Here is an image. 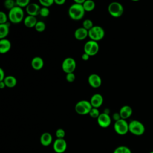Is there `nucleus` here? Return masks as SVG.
I'll use <instances>...</instances> for the list:
<instances>
[{
	"instance_id": "obj_8",
	"label": "nucleus",
	"mask_w": 153,
	"mask_h": 153,
	"mask_svg": "<svg viewBox=\"0 0 153 153\" xmlns=\"http://www.w3.org/2000/svg\"><path fill=\"white\" fill-rule=\"evenodd\" d=\"M99 50V45L97 41L89 40L84 45V51L90 56H95Z\"/></svg>"
},
{
	"instance_id": "obj_10",
	"label": "nucleus",
	"mask_w": 153,
	"mask_h": 153,
	"mask_svg": "<svg viewBox=\"0 0 153 153\" xmlns=\"http://www.w3.org/2000/svg\"><path fill=\"white\" fill-rule=\"evenodd\" d=\"M53 148L56 153H63L67 149V142L65 139H56L53 142Z\"/></svg>"
},
{
	"instance_id": "obj_38",
	"label": "nucleus",
	"mask_w": 153,
	"mask_h": 153,
	"mask_svg": "<svg viewBox=\"0 0 153 153\" xmlns=\"http://www.w3.org/2000/svg\"><path fill=\"white\" fill-rule=\"evenodd\" d=\"M65 0H54V3L59 5H62L65 3Z\"/></svg>"
},
{
	"instance_id": "obj_11",
	"label": "nucleus",
	"mask_w": 153,
	"mask_h": 153,
	"mask_svg": "<svg viewBox=\"0 0 153 153\" xmlns=\"http://www.w3.org/2000/svg\"><path fill=\"white\" fill-rule=\"evenodd\" d=\"M98 125L102 128H107L111 124V118L109 115L105 113H101L97 118Z\"/></svg>"
},
{
	"instance_id": "obj_26",
	"label": "nucleus",
	"mask_w": 153,
	"mask_h": 153,
	"mask_svg": "<svg viewBox=\"0 0 153 153\" xmlns=\"http://www.w3.org/2000/svg\"><path fill=\"white\" fill-rule=\"evenodd\" d=\"M93 22L90 19H85L82 22V27L87 29V30H89L90 29H91L93 27Z\"/></svg>"
},
{
	"instance_id": "obj_29",
	"label": "nucleus",
	"mask_w": 153,
	"mask_h": 153,
	"mask_svg": "<svg viewBox=\"0 0 153 153\" xmlns=\"http://www.w3.org/2000/svg\"><path fill=\"white\" fill-rule=\"evenodd\" d=\"M39 2L41 5L43 6V7L48 8L54 3V0H39Z\"/></svg>"
},
{
	"instance_id": "obj_2",
	"label": "nucleus",
	"mask_w": 153,
	"mask_h": 153,
	"mask_svg": "<svg viewBox=\"0 0 153 153\" xmlns=\"http://www.w3.org/2000/svg\"><path fill=\"white\" fill-rule=\"evenodd\" d=\"M10 21L13 23H19L24 19L23 10L17 6H15L10 10L8 15Z\"/></svg>"
},
{
	"instance_id": "obj_37",
	"label": "nucleus",
	"mask_w": 153,
	"mask_h": 153,
	"mask_svg": "<svg viewBox=\"0 0 153 153\" xmlns=\"http://www.w3.org/2000/svg\"><path fill=\"white\" fill-rule=\"evenodd\" d=\"M81 58H82V59L83 60L87 61V60H88L89 59L90 56H89L88 54H87V53H84L82 54V56H81Z\"/></svg>"
},
{
	"instance_id": "obj_40",
	"label": "nucleus",
	"mask_w": 153,
	"mask_h": 153,
	"mask_svg": "<svg viewBox=\"0 0 153 153\" xmlns=\"http://www.w3.org/2000/svg\"><path fill=\"white\" fill-rule=\"evenodd\" d=\"M5 87H6V85H5V82H4V81H1V82H0V88H1V89H3V88H4Z\"/></svg>"
},
{
	"instance_id": "obj_33",
	"label": "nucleus",
	"mask_w": 153,
	"mask_h": 153,
	"mask_svg": "<svg viewBox=\"0 0 153 153\" xmlns=\"http://www.w3.org/2000/svg\"><path fill=\"white\" fill-rule=\"evenodd\" d=\"M8 17L6 15V14L3 12V11H1L0 12V25L1 24H5L6 23H7V20H8Z\"/></svg>"
},
{
	"instance_id": "obj_7",
	"label": "nucleus",
	"mask_w": 153,
	"mask_h": 153,
	"mask_svg": "<svg viewBox=\"0 0 153 153\" xmlns=\"http://www.w3.org/2000/svg\"><path fill=\"white\" fill-rule=\"evenodd\" d=\"M114 129L115 131L119 135H125L128 130V123L126 120L120 119L115 122L114 124Z\"/></svg>"
},
{
	"instance_id": "obj_24",
	"label": "nucleus",
	"mask_w": 153,
	"mask_h": 153,
	"mask_svg": "<svg viewBox=\"0 0 153 153\" xmlns=\"http://www.w3.org/2000/svg\"><path fill=\"white\" fill-rule=\"evenodd\" d=\"M113 153H132L131 149L127 146L121 145L117 147L113 151Z\"/></svg>"
},
{
	"instance_id": "obj_27",
	"label": "nucleus",
	"mask_w": 153,
	"mask_h": 153,
	"mask_svg": "<svg viewBox=\"0 0 153 153\" xmlns=\"http://www.w3.org/2000/svg\"><path fill=\"white\" fill-rule=\"evenodd\" d=\"M16 2V5L20 8L27 7V5L30 4L29 0H17Z\"/></svg>"
},
{
	"instance_id": "obj_19",
	"label": "nucleus",
	"mask_w": 153,
	"mask_h": 153,
	"mask_svg": "<svg viewBox=\"0 0 153 153\" xmlns=\"http://www.w3.org/2000/svg\"><path fill=\"white\" fill-rule=\"evenodd\" d=\"M11 47V42L7 39H2L0 40V53L1 54L7 53L10 51Z\"/></svg>"
},
{
	"instance_id": "obj_41",
	"label": "nucleus",
	"mask_w": 153,
	"mask_h": 153,
	"mask_svg": "<svg viewBox=\"0 0 153 153\" xmlns=\"http://www.w3.org/2000/svg\"><path fill=\"white\" fill-rule=\"evenodd\" d=\"M103 113H105V114H106L109 115V114H110V109H108V108H105V109H104Z\"/></svg>"
},
{
	"instance_id": "obj_22",
	"label": "nucleus",
	"mask_w": 153,
	"mask_h": 153,
	"mask_svg": "<svg viewBox=\"0 0 153 153\" xmlns=\"http://www.w3.org/2000/svg\"><path fill=\"white\" fill-rule=\"evenodd\" d=\"M4 82H5L6 87L8 88H13L17 84V79L13 75L6 76L4 80Z\"/></svg>"
},
{
	"instance_id": "obj_31",
	"label": "nucleus",
	"mask_w": 153,
	"mask_h": 153,
	"mask_svg": "<svg viewBox=\"0 0 153 153\" xmlns=\"http://www.w3.org/2000/svg\"><path fill=\"white\" fill-rule=\"evenodd\" d=\"M57 139H64L65 136V131L63 128H58L55 133Z\"/></svg>"
},
{
	"instance_id": "obj_13",
	"label": "nucleus",
	"mask_w": 153,
	"mask_h": 153,
	"mask_svg": "<svg viewBox=\"0 0 153 153\" xmlns=\"http://www.w3.org/2000/svg\"><path fill=\"white\" fill-rule=\"evenodd\" d=\"M90 102L93 108L98 109L102 105L103 102V98L100 94L95 93L91 97Z\"/></svg>"
},
{
	"instance_id": "obj_5",
	"label": "nucleus",
	"mask_w": 153,
	"mask_h": 153,
	"mask_svg": "<svg viewBox=\"0 0 153 153\" xmlns=\"http://www.w3.org/2000/svg\"><path fill=\"white\" fill-rule=\"evenodd\" d=\"M108 11L111 16L117 18L123 15L124 13V7L120 2H112L109 4Z\"/></svg>"
},
{
	"instance_id": "obj_34",
	"label": "nucleus",
	"mask_w": 153,
	"mask_h": 153,
	"mask_svg": "<svg viewBox=\"0 0 153 153\" xmlns=\"http://www.w3.org/2000/svg\"><path fill=\"white\" fill-rule=\"evenodd\" d=\"M66 79L69 82H73L75 79V75L74 72L67 74L66 75Z\"/></svg>"
},
{
	"instance_id": "obj_15",
	"label": "nucleus",
	"mask_w": 153,
	"mask_h": 153,
	"mask_svg": "<svg viewBox=\"0 0 153 153\" xmlns=\"http://www.w3.org/2000/svg\"><path fill=\"white\" fill-rule=\"evenodd\" d=\"M74 36L76 39L82 41L88 36V30L84 29L83 27H78L74 32Z\"/></svg>"
},
{
	"instance_id": "obj_35",
	"label": "nucleus",
	"mask_w": 153,
	"mask_h": 153,
	"mask_svg": "<svg viewBox=\"0 0 153 153\" xmlns=\"http://www.w3.org/2000/svg\"><path fill=\"white\" fill-rule=\"evenodd\" d=\"M112 119L115 121V122L118 121V120H120V119H121V116L120 115V113L119 112H115V113L113 114V115H112Z\"/></svg>"
},
{
	"instance_id": "obj_21",
	"label": "nucleus",
	"mask_w": 153,
	"mask_h": 153,
	"mask_svg": "<svg viewBox=\"0 0 153 153\" xmlns=\"http://www.w3.org/2000/svg\"><path fill=\"white\" fill-rule=\"evenodd\" d=\"M10 24L9 23H6L5 24H1L0 25V38L5 39L9 33V28H10Z\"/></svg>"
},
{
	"instance_id": "obj_28",
	"label": "nucleus",
	"mask_w": 153,
	"mask_h": 153,
	"mask_svg": "<svg viewBox=\"0 0 153 153\" xmlns=\"http://www.w3.org/2000/svg\"><path fill=\"white\" fill-rule=\"evenodd\" d=\"M15 6H16V2H14L13 0H7L4 2V7L7 9L9 10V11L13 8Z\"/></svg>"
},
{
	"instance_id": "obj_6",
	"label": "nucleus",
	"mask_w": 153,
	"mask_h": 153,
	"mask_svg": "<svg viewBox=\"0 0 153 153\" xmlns=\"http://www.w3.org/2000/svg\"><path fill=\"white\" fill-rule=\"evenodd\" d=\"M105 35L104 29L100 26H94L88 30V37L91 40L99 41L102 39Z\"/></svg>"
},
{
	"instance_id": "obj_39",
	"label": "nucleus",
	"mask_w": 153,
	"mask_h": 153,
	"mask_svg": "<svg viewBox=\"0 0 153 153\" xmlns=\"http://www.w3.org/2000/svg\"><path fill=\"white\" fill-rule=\"evenodd\" d=\"M84 2H85V0H75L74 1V3L79 4V5H83Z\"/></svg>"
},
{
	"instance_id": "obj_20",
	"label": "nucleus",
	"mask_w": 153,
	"mask_h": 153,
	"mask_svg": "<svg viewBox=\"0 0 153 153\" xmlns=\"http://www.w3.org/2000/svg\"><path fill=\"white\" fill-rule=\"evenodd\" d=\"M38 22L36 17L32 16H27L24 19V25L29 28L35 27L36 23Z\"/></svg>"
},
{
	"instance_id": "obj_17",
	"label": "nucleus",
	"mask_w": 153,
	"mask_h": 153,
	"mask_svg": "<svg viewBox=\"0 0 153 153\" xmlns=\"http://www.w3.org/2000/svg\"><path fill=\"white\" fill-rule=\"evenodd\" d=\"M53 142V136L48 132L43 133L40 137V143L44 146H48Z\"/></svg>"
},
{
	"instance_id": "obj_36",
	"label": "nucleus",
	"mask_w": 153,
	"mask_h": 153,
	"mask_svg": "<svg viewBox=\"0 0 153 153\" xmlns=\"http://www.w3.org/2000/svg\"><path fill=\"white\" fill-rule=\"evenodd\" d=\"M5 78V72L2 68H0V82L4 81Z\"/></svg>"
},
{
	"instance_id": "obj_3",
	"label": "nucleus",
	"mask_w": 153,
	"mask_h": 153,
	"mask_svg": "<svg viewBox=\"0 0 153 153\" xmlns=\"http://www.w3.org/2000/svg\"><path fill=\"white\" fill-rule=\"evenodd\" d=\"M128 130L132 134L139 136L144 134L145 127L140 121L133 120L128 123Z\"/></svg>"
},
{
	"instance_id": "obj_16",
	"label": "nucleus",
	"mask_w": 153,
	"mask_h": 153,
	"mask_svg": "<svg viewBox=\"0 0 153 153\" xmlns=\"http://www.w3.org/2000/svg\"><path fill=\"white\" fill-rule=\"evenodd\" d=\"M119 113L121 119L126 120L132 115L133 109L128 105H124L120 108Z\"/></svg>"
},
{
	"instance_id": "obj_42",
	"label": "nucleus",
	"mask_w": 153,
	"mask_h": 153,
	"mask_svg": "<svg viewBox=\"0 0 153 153\" xmlns=\"http://www.w3.org/2000/svg\"><path fill=\"white\" fill-rule=\"evenodd\" d=\"M149 153H153V151H151V152H149Z\"/></svg>"
},
{
	"instance_id": "obj_18",
	"label": "nucleus",
	"mask_w": 153,
	"mask_h": 153,
	"mask_svg": "<svg viewBox=\"0 0 153 153\" xmlns=\"http://www.w3.org/2000/svg\"><path fill=\"white\" fill-rule=\"evenodd\" d=\"M44 65V60L39 56H36L33 57L31 61V66L32 68L36 71L41 69L43 68Z\"/></svg>"
},
{
	"instance_id": "obj_4",
	"label": "nucleus",
	"mask_w": 153,
	"mask_h": 153,
	"mask_svg": "<svg viewBox=\"0 0 153 153\" xmlns=\"http://www.w3.org/2000/svg\"><path fill=\"white\" fill-rule=\"evenodd\" d=\"M93 108L90 102L85 100H82L78 102L75 106V112L79 115L88 114Z\"/></svg>"
},
{
	"instance_id": "obj_23",
	"label": "nucleus",
	"mask_w": 153,
	"mask_h": 153,
	"mask_svg": "<svg viewBox=\"0 0 153 153\" xmlns=\"http://www.w3.org/2000/svg\"><path fill=\"white\" fill-rule=\"evenodd\" d=\"M82 6L85 11L90 12L94 9L96 4L95 2L92 0H86L85 1Z\"/></svg>"
},
{
	"instance_id": "obj_1",
	"label": "nucleus",
	"mask_w": 153,
	"mask_h": 153,
	"mask_svg": "<svg viewBox=\"0 0 153 153\" xmlns=\"http://www.w3.org/2000/svg\"><path fill=\"white\" fill-rule=\"evenodd\" d=\"M85 12L82 5L75 3L72 4L68 10V14L70 18L74 20H79L82 19L84 16Z\"/></svg>"
},
{
	"instance_id": "obj_12",
	"label": "nucleus",
	"mask_w": 153,
	"mask_h": 153,
	"mask_svg": "<svg viewBox=\"0 0 153 153\" xmlns=\"http://www.w3.org/2000/svg\"><path fill=\"white\" fill-rule=\"evenodd\" d=\"M88 82L91 87L97 88L102 85V79L99 75L92 74L88 77Z\"/></svg>"
},
{
	"instance_id": "obj_25",
	"label": "nucleus",
	"mask_w": 153,
	"mask_h": 153,
	"mask_svg": "<svg viewBox=\"0 0 153 153\" xmlns=\"http://www.w3.org/2000/svg\"><path fill=\"white\" fill-rule=\"evenodd\" d=\"M45 27H46L45 24L42 21H38L35 26V30L38 32H42L44 31L45 29Z\"/></svg>"
},
{
	"instance_id": "obj_32",
	"label": "nucleus",
	"mask_w": 153,
	"mask_h": 153,
	"mask_svg": "<svg viewBox=\"0 0 153 153\" xmlns=\"http://www.w3.org/2000/svg\"><path fill=\"white\" fill-rule=\"evenodd\" d=\"M50 14V10L47 7H42L41 8L40 11H39V15L42 17H47Z\"/></svg>"
},
{
	"instance_id": "obj_9",
	"label": "nucleus",
	"mask_w": 153,
	"mask_h": 153,
	"mask_svg": "<svg viewBox=\"0 0 153 153\" xmlns=\"http://www.w3.org/2000/svg\"><path fill=\"white\" fill-rule=\"evenodd\" d=\"M76 66V62L74 59L72 57H67L65 59L62 64V70L66 74L69 73H73L75 70Z\"/></svg>"
},
{
	"instance_id": "obj_14",
	"label": "nucleus",
	"mask_w": 153,
	"mask_h": 153,
	"mask_svg": "<svg viewBox=\"0 0 153 153\" xmlns=\"http://www.w3.org/2000/svg\"><path fill=\"white\" fill-rule=\"evenodd\" d=\"M41 8L38 4L36 3H30L26 8V13L29 16H32L36 17L39 14Z\"/></svg>"
},
{
	"instance_id": "obj_30",
	"label": "nucleus",
	"mask_w": 153,
	"mask_h": 153,
	"mask_svg": "<svg viewBox=\"0 0 153 153\" xmlns=\"http://www.w3.org/2000/svg\"><path fill=\"white\" fill-rule=\"evenodd\" d=\"M88 114L93 118H97L100 114V112H99V111L97 108H93Z\"/></svg>"
}]
</instances>
